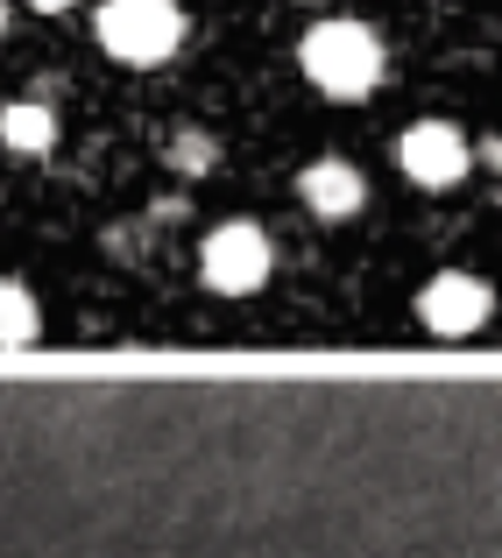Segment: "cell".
<instances>
[{
	"label": "cell",
	"mask_w": 502,
	"mask_h": 558,
	"mask_svg": "<svg viewBox=\"0 0 502 558\" xmlns=\"http://www.w3.org/2000/svg\"><path fill=\"white\" fill-rule=\"evenodd\" d=\"M298 64L326 99H361V93H375V78H382V43H375L368 22H347V14H339V22L304 28Z\"/></svg>",
	"instance_id": "cell-1"
},
{
	"label": "cell",
	"mask_w": 502,
	"mask_h": 558,
	"mask_svg": "<svg viewBox=\"0 0 502 558\" xmlns=\"http://www.w3.org/2000/svg\"><path fill=\"white\" fill-rule=\"evenodd\" d=\"M177 43H184V8L177 0H107L99 8V50L113 57V64H164L177 57Z\"/></svg>",
	"instance_id": "cell-2"
},
{
	"label": "cell",
	"mask_w": 502,
	"mask_h": 558,
	"mask_svg": "<svg viewBox=\"0 0 502 558\" xmlns=\"http://www.w3.org/2000/svg\"><path fill=\"white\" fill-rule=\"evenodd\" d=\"M270 233L262 227H248V219H227V227H213L205 233V247H199V276H205V290H219V298H255L262 283H270Z\"/></svg>",
	"instance_id": "cell-3"
},
{
	"label": "cell",
	"mask_w": 502,
	"mask_h": 558,
	"mask_svg": "<svg viewBox=\"0 0 502 558\" xmlns=\"http://www.w3.org/2000/svg\"><path fill=\"white\" fill-rule=\"evenodd\" d=\"M396 163H404L410 184L425 191H446L467 178V163H475V149H467V135L453 121H410L404 135H396Z\"/></svg>",
	"instance_id": "cell-4"
},
{
	"label": "cell",
	"mask_w": 502,
	"mask_h": 558,
	"mask_svg": "<svg viewBox=\"0 0 502 558\" xmlns=\"http://www.w3.org/2000/svg\"><path fill=\"white\" fill-rule=\"evenodd\" d=\"M418 318L439 340H467V332L489 326V283H481V276H461V269L432 276V283L418 290Z\"/></svg>",
	"instance_id": "cell-5"
},
{
	"label": "cell",
	"mask_w": 502,
	"mask_h": 558,
	"mask_svg": "<svg viewBox=\"0 0 502 558\" xmlns=\"http://www.w3.org/2000/svg\"><path fill=\"white\" fill-rule=\"evenodd\" d=\"M298 198H304V213H319L326 227H339V219H354L368 205V184H361V170H354V163L326 156V163H312L298 178Z\"/></svg>",
	"instance_id": "cell-6"
},
{
	"label": "cell",
	"mask_w": 502,
	"mask_h": 558,
	"mask_svg": "<svg viewBox=\"0 0 502 558\" xmlns=\"http://www.w3.org/2000/svg\"><path fill=\"white\" fill-rule=\"evenodd\" d=\"M0 142H8L14 156H50L57 149V107L50 99H14V107H0Z\"/></svg>",
	"instance_id": "cell-7"
},
{
	"label": "cell",
	"mask_w": 502,
	"mask_h": 558,
	"mask_svg": "<svg viewBox=\"0 0 502 558\" xmlns=\"http://www.w3.org/2000/svg\"><path fill=\"white\" fill-rule=\"evenodd\" d=\"M43 332V312L22 283H0V347H28Z\"/></svg>",
	"instance_id": "cell-8"
},
{
	"label": "cell",
	"mask_w": 502,
	"mask_h": 558,
	"mask_svg": "<svg viewBox=\"0 0 502 558\" xmlns=\"http://www.w3.org/2000/svg\"><path fill=\"white\" fill-rule=\"evenodd\" d=\"M170 156H177V170H191V178H199V170H213V142H205V135H184Z\"/></svg>",
	"instance_id": "cell-9"
},
{
	"label": "cell",
	"mask_w": 502,
	"mask_h": 558,
	"mask_svg": "<svg viewBox=\"0 0 502 558\" xmlns=\"http://www.w3.org/2000/svg\"><path fill=\"white\" fill-rule=\"evenodd\" d=\"M36 14H64V8H79V0H28Z\"/></svg>",
	"instance_id": "cell-10"
},
{
	"label": "cell",
	"mask_w": 502,
	"mask_h": 558,
	"mask_svg": "<svg viewBox=\"0 0 502 558\" xmlns=\"http://www.w3.org/2000/svg\"><path fill=\"white\" fill-rule=\"evenodd\" d=\"M0 28H8V0H0Z\"/></svg>",
	"instance_id": "cell-11"
}]
</instances>
